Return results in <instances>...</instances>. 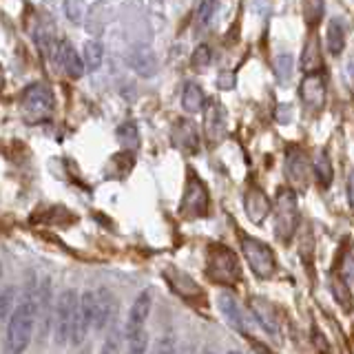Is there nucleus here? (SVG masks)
<instances>
[{
	"instance_id": "obj_1",
	"label": "nucleus",
	"mask_w": 354,
	"mask_h": 354,
	"mask_svg": "<svg viewBox=\"0 0 354 354\" xmlns=\"http://www.w3.org/2000/svg\"><path fill=\"white\" fill-rule=\"evenodd\" d=\"M33 330H36V283H27L7 319L3 354H25Z\"/></svg>"
},
{
	"instance_id": "obj_2",
	"label": "nucleus",
	"mask_w": 354,
	"mask_h": 354,
	"mask_svg": "<svg viewBox=\"0 0 354 354\" xmlns=\"http://www.w3.org/2000/svg\"><path fill=\"white\" fill-rule=\"evenodd\" d=\"M55 106V97L51 88L42 82L29 84L25 91L20 93V115L29 124H38V122L49 120Z\"/></svg>"
},
{
	"instance_id": "obj_3",
	"label": "nucleus",
	"mask_w": 354,
	"mask_h": 354,
	"mask_svg": "<svg viewBox=\"0 0 354 354\" xmlns=\"http://www.w3.org/2000/svg\"><path fill=\"white\" fill-rule=\"evenodd\" d=\"M77 301H80V292L69 288L58 295L53 306V337L58 346H66L73 341L75 330V315H77Z\"/></svg>"
},
{
	"instance_id": "obj_4",
	"label": "nucleus",
	"mask_w": 354,
	"mask_h": 354,
	"mask_svg": "<svg viewBox=\"0 0 354 354\" xmlns=\"http://www.w3.org/2000/svg\"><path fill=\"white\" fill-rule=\"evenodd\" d=\"M299 224V208H297V195L290 188H281L277 195L274 206V232L281 241H290Z\"/></svg>"
},
{
	"instance_id": "obj_5",
	"label": "nucleus",
	"mask_w": 354,
	"mask_h": 354,
	"mask_svg": "<svg viewBox=\"0 0 354 354\" xmlns=\"http://www.w3.org/2000/svg\"><path fill=\"white\" fill-rule=\"evenodd\" d=\"M208 274L210 279H215L219 283H235L241 277L239 261L235 257V252L224 246H213L208 252Z\"/></svg>"
},
{
	"instance_id": "obj_6",
	"label": "nucleus",
	"mask_w": 354,
	"mask_h": 354,
	"mask_svg": "<svg viewBox=\"0 0 354 354\" xmlns=\"http://www.w3.org/2000/svg\"><path fill=\"white\" fill-rule=\"evenodd\" d=\"M241 250H243V257H246V261L250 266V270L257 274L259 279H268V277L274 274L277 261H274V252L270 250V246H266V243L259 239L243 237Z\"/></svg>"
},
{
	"instance_id": "obj_7",
	"label": "nucleus",
	"mask_w": 354,
	"mask_h": 354,
	"mask_svg": "<svg viewBox=\"0 0 354 354\" xmlns=\"http://www.w3.org/2000/svg\"><path fill=\"white\" fill-rule=\"evenodd\" d=\"M53 297H51V281L44 277L36 283V328L40 341L47 339L49 330L53 328Z\"/></svg>"
},
{
	"instance_id": "obj_8",
	"label": "nucleus",
	"mask_w": 354,
	"mask_h": 354,
	"mask_svg": "<svg viewBox=\"0 0 354 354\" xmlns=\"http://www.w3.org/2000/svg\"><path fill=\"white\" fill-rule=\"evenodd\" d=\"M208 213V191L204 182L191 171L186 182V191L182 199V215L184 217H204Z\"/></svg>"
},
{
	"instance_id": "obj_9",
	"label": "nucleus",
	"mask_w": 354,
	"mask_h": 354,
	"mask_svg": "<svg viewBox=\"0 0 354 354\" xmlns=\"http://www.w3.org/2000/svg\"><path fill=\"white\" fill-rule=\"evenodd\" d=\"M118 297L109 288L93 290V330H106L118 321Z\"/></svg>"
},
{
	"instance_id": "obj_10",
	"label": "nucleus",
	"mask_w": 354,
	"mask_h": 354,
	"mask_svg": "<svg viewBox=\"0 0 354 354\" xmlns=\"http://www.w3.org/2000/svg\"><path fill=\"white\" fill-rule=\"evenodd\" d=\"M151 308H153V297H151V290H144L136 297V301H133L129 315H127V321H124V337H131L136 335V332L147 328V321H149V315H151Z\"/></svg>"
},
{
	"instance_id": "obj_11",
	"label": "nucleus",
	"mask_w": 354,
	"mask_h": 354,
	"mask_svg": "<svg viewBox=\"0 0 354 354\" xmlns=\"http://www.w3.org/2000/svg\"><path fill=\"white\" fill-rule=\"evenodd\" d=\"M93 330V290H84L77 301L75 330H73V346H82L88 332Z\"/></svg>"
},
{
	"instance_id": "obj_12",
	"label": "nucleus",
	"mask_w": 354,
	"mask_h": 354,
	"mask_svg": "<svg viewBox=\"0 0 354 354\" xmlns=\"http://www.w3.org/2000/svg\"><path fill=\"white\" fill-rule=\"evenodd\" d=\"M204 129H206V140L210 144L221 142V140H224V136H226V109L221 106L217 100L208 102Z\"/></svg>"
},
{
	"instance_id": "obj_13",
	"label": "nucleus",
	"mask_w": 354,
	"mask_h": 354,
	"mask_svg": "<svg viewBox=\"0 0 354 354\" xmlns=\"http://www.w3.org/2000/svg\"><path fill=\"white\" fill-rule=\"evenodd\" d=\"M243 206H246V215L252 224H261V221L270 215V199L257 186H250L243 197Z\"/></svg>"
},
{
	"instance_id": "obj_14",
	"label": "nucleus",
	"mask_w": 354,
	"mask_h": 354,
	"mask_svg": "<svg viewBox=\"0 0 354 354\" xmlns=\"http://www.w3.org/2000/svg\"><path fill=\"white\" fill-rule=\"evenodd\" d=\"M217 304H219V310L224 319L228 324L239 330V332H248V319H246V313H243V308L239 306V301L230 292H221L217 297Z\"/></svg>"
},
{
	"instance_id": "obj_15",
	"label": "nucleus",
	"mask_w": 354,
	"mask_h": 354,
	"mask_svg": "<svg viewBox=\"0 0 354 354\" xmlns=\"http://www.w3.org/2000/svg\"><path fill=\"white\" fill-rule=\"evenodd\" d=\"M299 93H301V100L306 102V106H310L313 111H319L321 106H324V100H326L324 77H321L319 73H308L306 80L301 82Z\"/></svg>"
},
{
	"instance_id": "obj_16",
	"label": "nucleus",
	"mask_w": 354,
	"mask_h": 354,
	"mask_svg": "<svg viewBox=\"0 0 354 354\" xmlns=\"http://www.w3.org/2000/svg\"><path fill=\"white\" fill-rule=\"evenodd\" d=\"M55 60H58V64L62 66L66 75L80 77L84 73V62H82L80 55H77V51L73 49V44L69 40H60L58 44H55Z\"/></svg>"
},
{
	"instance_id": "obj_17",
	"label": "nucleus",
	"mask_w": 354,
	"mask_h": 354,
	"mask_svg": "<svg viewBox=\"0 0 354 354\" xmlns=\"http://www.w3.org/2000/svg\"><path fill=\"white\" fill-rule=\"evenodd\" d=\"M250 310H252L254 319L259 321V326L268 332V335L279 337V315H277V310L270 306V301L254 297V299H250Z\"/></svg>"
},
{
	"instance_id": "obj_18",
	"label": "nucleus",
	"mask_w": 354,
	"mask_h": 354,
	"mask_svg": "<svg viewBox=\"0 0 354 354\" xmlns=\"http://www.w3.org/2000/svg\"><path fill=\"white\" fill-rule=\"evenodd\" d=\"M173 144L188 155H195L199 151V136L191 120H180L173 127Z\"/></svg>"
},
{
	"instance_id": "obj_19",
	"label": "nucleus",
	"mask_w": 354,
	"mask_h": 354,
	"mask_svg": "<svg viewBox=\"0 0 354 354\" xmlns=\"http://www.w3.org/2000/svg\"><path fill=\"white\" fill-rule=\"evenodd\" d=\"M286 169H288V180L292 182L295 188L308 186V160L301 151H292L290 155H288Z\"/></svg>"
},
{
	"instance_id": "obj_20",
	"label": "nucleus",
	"mask_w": 354,
	"mask_h": 354,
	"mask_svg": "<svg viewBox=\"0 0 354 354\" xmlns=\"http://www.w3.org/2000/svg\"><path fill=\"white\" fill-rule=\"evenodd\" d=\"M324 66V58H321V47H319V38L310 36L306 49L301 53V69L306 73H319V69Z\"/></svg>"
},
{
	"instance_id": "obj_21",
	"label": "nucleus",
	"mask_w": 354,
	"mask_h": 354,
	"mask_svg": "<svg viewBox=\"0 0 354 354\" xmlns=\"http://www.w3.org/2000/svg\"><path fill=\"white\" fill-rule=\"evenodd\" d=\"M104 332L106 335L102 339V346H100V354H120L122 346H124V326L113 321Z\"/></svg>"
},
{
	"instance_id": "obj_22",
	"label": "nucleus",
	"mask_w": 354,
	"mask_h": 354,
	"mask_svg": "<svg viewBox=\"0 0 354 354\" xmlns=\"http://www.w3.org/2000/svg\"><path fill=\"white\" fill-rule=\"evenodd\" d=\"M204 102H206V97H204L202 88H199L195 82H188L182 91V106L186 113H197V111H202Z\"/></svg>"
},
{
	"instance_id": "obj_23",
	"label": "nucleus",
	"mask_w": 354,
	"mask_h": 354,
	"mask_svg": "<svg viewBox=\"0 0 354 354\" xmlns=\"http://www.w3.org/2000/svg\"><path fill=\"white\" fill-rule=\"evenodd\" d=\"M330 290H332V297H335L337 301H339V306L346 310V313H350L354 299H352V290H350L348 281L343 279V277H332V279H330Z\"/></svg>"
},
{
	"instance_id": "obj_24",
	"label": "nucleus",
	"mask_w": 354,
	"mask_h": 354,
	"mask_svg": "<svg viewBox=\"0 0 354 354\" xmlns=\"http://www.w3.org/2000/svg\"><path fill=\"white\" fill-rule=\"evenodd\" d=\"M326 42H328V51L332 55H339L343 49H346V31H343V25L339 20H330Z\"/></svg>"
},
{
	"instance_id": "obj_25",
	"label": "nucleus",
	"mask_w": 354,
	"mask_h": 354,
	"mask_svg": "<svg viewBox=\"0 0 354 354\" xmlns=\"http://www.w3.org/2000/svg\"><path fill=\"white\" fill-rule=\"evenodd\" d=\"M315 175H317L319 186L328 188V186L332 184V177H335V171H332V162H330V158H328V153H326V151L317 153V158H315Z\"/></svg>"
},
{
	"instance_id": "obj_26",
	"label": "nucleus",
	"mask_w": 354,
	"mask_h": 354,
	"mask_svg": "<svg viewBox=\"0 0 354 354\" xmlns=\"http://www.w3.org/2000/svg\"><path fill=\"white\" fill-rule=\"evenodd\" d=\"M104 58V51H102V44L95 42V40H88L84 42V49H82V62L88 71H95L100 64H102Z\"/></svg>"
},
{
	"instance_id": "obj_27",
	"label": "nucleus",
	"mask_w": 354,
	"mask_h": 354,
	"mask_svg": "<svg viewBox=\"0 0 354 354\" xmlns=\"http://www.w3.org/2000/svg\"><path fill=\"white\" fill-rule=\"evenodd\" d=\"M149 350V332L147 328L136 332V335L124 337V354H147Z\"/></svg>"
},
{
	"instance_id": "obj_28",
	"label": "nucleus",
	"mask_w": 354,
	"mask_h": 354,
	"mask_svg": "<svg viewBox=\"0 0 354 354\" xmlns=\"http://www.w3.org/2000/svg\"><path fill=\"white\" fill-rule=\"evenodd\" d=\"M304 18L310 27L321 22V18H324V0H304Z\"/></svg>"
},
{
	"instance_id": "obj_29",
	"label": "nucleus",
	"mask_w": 354,
	"mask_h": 354,
	"mask_svg": "<svg viewBox=\"0 0 354 354\" xmlns=\"http://www.w3.org/2000/svg\"><path fill=\"white\" fill-rule=\"evenodd\" d=\"M217 11V0H199L197 7V25L199 27H208L210 20H213Z\"/></svg>"
},
{
	"instance_id": "obj_30",
	"label": "nucleus",
	"mask_w": 354,
	"mask_h": 354,
	"mask_svg": "<svg viewBox=\"0 0 354 354\" xmlns=\"http://www.w3.org/2000/svg\"><path fill=\"white\" fill-rule=\"evenodd\" d=\"M180 352V343H177L175 335H162L151 350V354H177Z\"/></svg>"
},
{
	"instance_id": "obj_31",
	"label": "nucleus",
	"mask_w": 354,
	"mask_h": 354,
	"mask_svg": "<svg viewBox=\"0 0 354 354\" xmlns=\"http://www.w3.org/2000/svg\"><path fill=\"white\" fill-rule=\"evenodd\" d=\"M14 304H16L14 288H5V290H0V326L9 319L11 310H14Z\"/></svg>"
},
{
	"instance_id": "obj_32",
	"label": "nucleus",
	"mask_w": 354,
	"mask_h": 354,
	"mask_svg": "<svg viewBox=\"0 0 354 354\" xmlns=\"http://www.w3.org/2000/svg\"><path fill=\"white\" fill-rule=\"evenodd\" d=\"M210 58H213V53H210L208 44H199V47L191 55V64L195 66L197 71H202V69H206V66L210 64Z\"/></svg>"
},
{
	"instance_id": "obj_33",
	"label": "nucleus",
	"mask_w": 354,
	"mask_h": 354,
	"mask_svg": "<svg viewBox=\"0 0 354 354\" xmlns=\"http://www.w3.org/2000/svg\"><path fill=\"white\" fill-rule=\"evenodd\" d=\"M274 71H277V77H279L281 82L290 80V75H292V55H288V53L279 55L277 62H274Z\"/></svg>"
},
{
	"instance_id": "obj_34",
	"label": "nucleus",
	"mask_w": 354,
	"mask_h": 354,
	"mask_svg": "<svg viewBox=\"0 0 354 354\" xmlns=\"http://www.w3.org/2000/svg\"><path fill=\"white\" fill-rule=\"evenodd\" d=\"M348 202H350V208L354 210V171L350 173V180H348Z\"/></svg>"
},
{
	"instance_id": "obj_35",
	"label": "nucleus",
	"mask_w": 354,
	"mask_h": 354,
	"mask_svg": "<svg viewBox=\"0 0 354 354\" xmlns=\"http://www.w3.org/2000/svg\"><path fill=\"white\" fill-rule=\"evenodd\" d=\"M232 82H235V77H232V75H228V77H226V75H221V77H219V86H221V88H230Z\"/></svg>"
},
{
	"instance_id": "obj_36",
	"label": "nucleus",
	"mask_w": 354,
	"mask_h": 354,
	"mask_svg": "<svg viewBox=\"0 0 354 354\" xmlns=\"http://www.w3.org/2000/svg\"><path fill=\"white\" fill-rule=\"evenodd\" d=\"M350 77H352V82H354V64L350 66Z\"/></svg>"
},
{
	"instance_id": "obj_37",
	"label": "nucleus",
	"mask_w": 354,
	"mask_h": 354,
	"mask_svg": "<svg viewBox=\"0 0 354 354\" xmlns=\"http://www.w3.org/2000/svg\"><path fill=\"white\" fill-rule=\"evenodd\" d=\"M199 354H217L215 350H204V352H199Z\"/></svg>"
},
{
	"instance_id": "obj_38",
	"label": "nucleus",
	"mask_w": 354,
	"mask_h": 354,
	"mask_svg": "<svg viewBox=\"0 0 354 354\" xmlns=\"http://www.w3.org/2000/svg\"><path fill=\"white\" fill-rule=\"evenodd\" d=\"M0 281H3V263H0Z\"/></svg>"
},
{
	"instance_id": "obj_39",
	"label": "nucleus",
	"mask_w": 354,
	"mask_h": 354,
	"mask_svg": "<svg viewBox=\"0 0 354 354\" xmlns=\"http://www.w3.org/2000/svg\"><path fill=\"white\" fill-rule=\"evenodd\" d=\"M228 354H241V352H239V350H230Z\"/></svg>"
}]
</instances>
